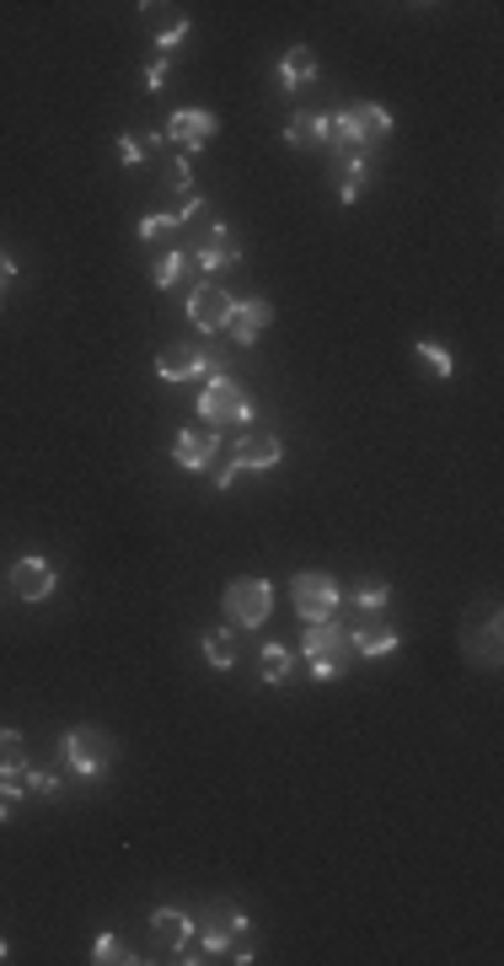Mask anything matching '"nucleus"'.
Returning <instances> with one entry per match:
<instances>
[{"instance_id":"nucleus-1","label":"nucleus","mask_w":504,"mask_h":966,"mask_svg":"<svg viewBox=\"0 0 504 966\" xmlns=\"http://www.w3.org/2000/svg\"><path fill=\"white\" fill-rule=\"evenodd\" d=\"M199 420L210 430H231V424L252 420V392L231 377V360H210V377H205V392H199Z\"/></svg>"},{"instance_id":"nucleus-2","label":"nucleus","mask_w":504,"mask_h":966,"mask_svg":"<svg viewBox=\"0 0 504 966\" xmlns=\"http://www.w3.org/2000/svg\"><path fill=\"white\" fill-rule=\"evenodd\" d=\"M59 757H65V768L86 779V784H97L113 762H119V741L108 736V730H97V725H70L65 736H59Z\"/></svg>"},{"instance_id":"nucleus-3","label":"nucleus","mask_w":504,"mask_h":966,"mask_svg":"<svg viewBox=\"0 0 504 966\" xmlns=\"http://www.w3.org/2000/svg\"><path fill=\"white\" fill-rule=\"evenodd\" d=\"M328 129H333L338 151H376L381 140L397 129L392 119V108H381V102H354V108H343V113H328Z\"/></svg>"},{"instance_id":"nucleus-4","label":"nucleus","mask_w":504,"mask_h":966,"mask_svg":"<svg viewBox=\"0 0 504 966\" xmlns=\"http://www.w3.org/2000/svg\"><path fill=\"white\" fill-rule=\"evenodd\" d=\"M274 580H263V575H237L231 586L220 590V612H226V623L231 629H263L269 623V612H274Z\"/></svg>"},{"instance_id":"nucleus-5","label":"nucleus","mask_w":504,"mask_h":966,"mask_svg":"<svg viewBox=\"0 0 504 966\" xmlns=\"http://www.w3.org/2000/svg\"><path fill=\"white\" fill-rule=\"evenodd\" d=\"M349 633L338 629V623H306V633H300V661L311 666V676L317 682H333V676L349 672Z\"/></svg>"},{"instance_id":"nucleus-6","label":"nucleus","mask_w":504,"mask_h":966,"mask_svg":"<svg viewBox=\"0 0 504 966\" xmlns=\"http://www.w3.org/2000/svg\"><path fill=\"white\" fill-rule=\"evenodd\" d=\"M291 596H295V612L306 623H333V612L343 607V586H338L328 569H300L291 580Z\"/></svg>"},{"instance_id":"nucleus-7","label":"nucleus","mask_w":504,"mask_h":966,"mask_svg":"<svg viewBox=\"0 0 504 966\" xmlns=\"http://www.w3.org/2000/svg\"><path fill=\"white\" fill-rule=\"evenodd\" d=\"M462 655L472 666H500L504 655V618L500 607H478V612H467L462 618Z\"/></svg>"},{"instance_id":"nucleus-8","label":"nucleus","mask_w":504,"mask_h":966,"mask_svg":"<svg viewBox=\"0 0 504 966\" xmlns=\"http://www.w3.org/2000/svg\"><path fill=\"white\" fill-rule=\"evenodd\" d=\"M215 134H220V119H215L210 108H172V119L162 124V140H167L177 156H194V151H205Z\"/></svg>"},{"instance_id":"nucleus-9","label":"nucleus","mask_w":504,"mask_h":966,"mask_svg":"<svg viewBox=\"0 0 504 966\" xmlns=\"http://www.w3.org/2000/svg\"><path fill=\"white\" fill-rule=\"evenodd\" d=\"M252 934V919H248V908H237V902H220V908H210V919L199 924V951L205 956H231V945L237 940H248Z\"/></svg>"},{"instance_id":"nucleus-10","label":"nucleus","mask_w":504,"mask_h":966,"mask_svg":"<svg viewBox=\"0 0 504 966\" xmlns=\"http://www.w3.org/2000/svg\"><path fill=\"white\" fill-rule=\"evenodd\" d=\"M231 312H237V295L226 291V285H215V280H205V285H194L188 291V323L199 328V334H226L231 328Z\"/></svg>"},{"instance_id":"nucleus-11","label":"nucleus","mask_w":504,"mask_h":966,"mask_svg":"<svg viewBox=\"0 0 504 966\" xmlns=\"http://www.w3.org/2000/svg\"><path fill=\"white\" fill-rule=\"evenodd\" d=\"M11 590H17V601H28V607H43L54 590H59V569L39 558V553H22L17 564H11Z\"/></svg>"},{"instance_id":"nucleus-12","label":"nucleus","mask_w":504,"mask_h":966,"mask_svg":"<svg viewBox=\"0 0 504 966\" xmlns=\"http://www.w3.org/2000/svg\"><path fill=\"white\" fill-rule=\"evenodd\" d=\"M397 644H403V629L386 623V612H365V618L349 629V650H354L360 661H386V655H397Z\"/></svg>"},{"instance_id":"nucleus-13","label":"nucleus","mask_w":504,"mask_h":966,"mask_svg":"<svg viewBox=\"0 0 504 966\" xmlns=\"http://www.w3.org/2000/svg\"><path fill=\"white\" fill-rule=\"evenodd\" d=\"M220 446H226L220 430H177L167 452L183 473H205V467H215V452H220Z\"/></svg>"},{"instance_id":"nucleus-14","label":"nucleus","mask_w":504,"mask_h":966,"mask_svg":"<svg viewBox=\"0 0 504 966\" xmlns=\"http://www.w3.org/2000/svg\"><path fill=\"white\" fill-rule=\"evenodd\" d=\"M156 377L162 381H199L210 377V355L199 349V344H167V349H156Z\"/></svg>"},{"instance_id":"nucleus-15","label":"nucleus","mask_w":504,"mask_h":966,"mask_svg":"<svg viewBox=\"0 0 504 966\" xmlns=\"http://www.w3.org/2000/svg\"><path fill=\"white\" fill-rule=\"evenodd\" d=\"M269 323H274V301L269 295H252V301H237V312H231V344L237 349H252L258 338L269 334Z\"/></svg>"},{"instance_id":"nucleus-16","label":"nucleus","mask_w":504,"mask_h":966,"mask_svg":"<svg viewBox=\"0 0 504 966\" xmlns=\"http://www.w3.org/2000/svg\"><path fill=\"white\" fill-rule=\"evenodd\" d=\"M231 467L242 473V467H252V473H269V467H280V457H285V446H280V435L274 430H258V435H242V441H231Z\"/></svg>"},{"instance_id":"nucleus-17","label":"nucleus","mask_w":504,"mask_h":966,"mask_svg":"<svg viewBox=\"0 0 504 966\" xmlns=\"http://www.w3.org/2000/svg\"><path fill=\"white\" fill-rule=\"evenodd\" d=\"M151 934H156V945H172V956H177V951L194 945L199 924H194L183 908H151Z\"/></svg>"},{"instance_id":"nucleus-18","label":"nucleus","mask_w":504,"mask_h":966,"mask_svg":"<svg viewBox=\"0 0 504 966\" xmlns=\"http://www.w3.org/2000/svg\"><path fill=\"white\" fill-rule=\"evenodd\" d=\"M237 263H242V242L231 237V226H226V220H215L210 237H205V248H199V269L226 274V269H237Z\"/></svg>"},{"instance_id":"nucleus-19","label":"nucleus","mask_w":504,"mask_h":966,"mask_svg":"<svg viewBox=\"0 0 504 966\" xmlns=\"http://www.w3.org/2000/svg\"><path fill=\"white\" fill-rule=\"evenodd\" d=\"M317 76H322V65H317V54H311L306 43H295V48L280 54V86H285L291 97L300 91V86H311Z\"/></svg>"},{"instance_id":"nucleus-20","label":"nucleus","mask_w":504,"mask_h":966,"mask_svg":"<svg viewBox=\"0 0 504 966\" xmlns=\"http://www.w3.org/2000/svg\"><path fill=\"white\" fill-rule=\"evenodd\" d=\"M371 177V151H338V205H354Z\"/></svg>"},{"instance_id":"nucleus-21","label":"nucleus","mask_w":504,"mask_h":966,"mask_svg":"<svg viewBox=\"0 0 504 966\" xmlns=\"http://www.w3.org/2000/svg\"><path fill=\"white\" fill-rule=\"evenodd\" d=\"M328 140H333L328 113H291V124H285V145H295V151H317V145H328Z\"/></svg>"},{"instance_id":"nucleus-22","label":"nucleus","mask_w":504,"mask_h":966,"mask_svg":"<svg viewBox=\"0 0 504 966\" xmlns=\"http://www.w3.org/2000/svg\"><path fill=\"white\" fill-rule=\"evenodd\" d=\"M199 650H205V661H210L215 672H231V666H237V629H231V623H226V629H205Z\"/></svg>"},{"instance_id":"nucleus-23","label":"nucleus","mask_w":504,"mask_h":966,"mask_svg":"<svg viewBox=\"0 0 504 966\" xmlns=\"http://www.w3.org/2000/svg\"><path fill=\"white\" fill-rule=\"evenodd\" d=\"M291 666H295V655H291V644H263V655H258V676L269 682V687H285L291 682Z\"/></svg>"},{"instance_id":"nucleus-24","label":"nucleus","mask_w":504,"mask_h":966,"mask_svg":"<svg viewBox=\"0 0 504 966\" xmlns=\"http://www.w3.org/2000/svg\"><path fill=\"white\" fill-rule=\"evenodd\" d=\"M414 355H419V366H424V371H429L435 381H451V377H457V360H451V349H446V344H435V338H419V344H414Z\"/></svg>"},{"instance_id":"nucleus-25","label":"nucleus","mask_w":504,"mask_h":966,"mask_svg":"<svg viewBox=\"0 0 504 966\" xmlns=\"http://www.w3.org/2000/svg\"><path fill=\"white\" fill-rule=\"evenodd\" d=\"M91 962L97 966H134L140 956H129V945L113 934V929H102L97 940H91Z\"/></svg>"},{"instance_id":"nucleus-26","label":"nucleus","mask_w":504,"mask_h":966,"mask_svg":"<svg viewBox=\"0 0 504 966\" xmlns=\"http://www.w3.org/2000/svg\"><path fill=\"white\" fill-rule=\"evenodd\" d=\"M349 607L354 612H386L392 607V586L386 580H360V586L349 590Z\"/></svg>"},{"instance_id":"nucleus-27","label":"nucleus","mask_w":504,"mask_h":966,"mask_svg":"<svg viewBox=\"0 0 504 966\" xmlns=\"http://www.w3.org/2000/svg\"><path fill=\"white\" fill-rule=\"evenodd\" d=\"M151 280H156V291H177L183 280H188V252H162L156 258V269H151Z\"/></svg>"},{"instance_id":"nucleus-28","label":"nucleus","mask_w":504,"mask_h":966,"mask_svg":"<svg viewBox=\"0 0 504 966\" xmlns=\"http://www.w3.org/2000/svg\"><path fill=\"white\" fill-rule=\"evenodd\" d=\"M156 145H167V140H162V134H119V162H124V167H145V156H151Z\"/></svg>"},{"instance_id":"nucleus-29","label":"nucleus","mask_w":504,"mask_h":966,"mask_svg":"<svg viewBox=\"0 0 504 966\" xmlns=\"http://www.w3.org/2000/svg\"><path fill=\"white\" fill-rule=\"evenodd\" d=\"M177 226H183V220H177V215H167V210L145 215V220H140V242H162V237H172Z\"/></svg>"},{"instance_id":"nucleus-30","label":"nucleus","mask_w":504,"mask_h":966,"mask_svg":"<svg viewBox=\"0 0 504 966\" xmlns=\"http://www.w3.org/2000/svg\"><path fill=\"white\" fill-rule=\"evenodd\" d=\"M188 33H194V22H188V17H177L172 28H162V33H156V48H162V54H172V48L188 39Z\"/></svg>"},{"instance_id":"nucleus-31","label":"nucleus","mask_w":504,"mask_h":966,"mask_svg":"<svg viewBox=\"0 0 504 966\" xmlns=\"http://www.w3.org/2000/svg\"><path fill=\"white\" fill-rule=\"evenodd\" d=\"M22 784H28V795H59V779H54V773H43V768H28V779H22Z\"/></svg>"},{"instance_id":"nucleus-32","label":"nucleus","mask_w":504,"mask_h":966,"mask_svg":"<svg viewBox=\"0 0 504 966\" xmlns=\"http://www.w3.org/2000/svg\"><path fill=\"white\" fill-rule=\"evenodd\" d=\"M172 177H177L183 194H199V188H194V156H177V151H172Z\"/></svg>"},{"instance_id":"nucleus-33","label":"nucleus","mask_w":504,"mask_h":966,"mask_svg":"<svg viewBox=\"0 0 504 966\" xmlns=\"http://www.w3.org/2000/svg\"><path fill=\"white\" fill-rule=\"evenodd\" d=\"M167 76H172V54H156V59H151V70H145V86H151V91H162V86H167Z\"/></svg>"},{"instance_id":"nucleus-34","label":"nucleus","mask_w":504,"mask_h":966,"mask_svg":"<svg viewBox=\"0 0 504 966\" xmlns=\"http://www.w3.org/2000/svg\"><path fill=\"white\" fill-rule=\"evenodd\" d=\"M17 747H22V730H17V725H0V757L17 752Z\"/></svg>"},{"instance_id":"nucleus-35","label":"nucleus","mask_w":504,"mask_h":966,"mask_svg":"<svg viewBox=\"0 0 504 966\" xmlns=\"http://www.w3.org/2000/svg\"><path fill=\"white\" fill-rule=\"evenodd\" d=\"M11 280H17V258H11V252L0 248V291H6Z\"/></svg>"},{"instance_id":"nucleus-36","label":"nucleus","mask_w":504,"mask_h":966,"mask_svg":"<svg viewBox=\"0 0 504 966\" xmlns=\"http://www.w3.org/2000/svg\"><path fill=\"white\" fill-rule=\"evenodd\" d=\"M6 816H11V800L0 795V822H6Z\"/></svg>"},{"instance_id":"nucleus-37","label":"nucleus","mask_w":504,"mask_h":966,"mask_svg":"<svg viewBox=\"0 0 504 966\" xmlns=\"http://www.w3.org/2000/svg\"><path fill=\"white\" fill-rule=\"evenodd\" d=\"M6 956H11V945H6V940H0V962H6Z\"/></svg>"},{"instance_id":"nucleus-38","label":"nucleus","mask_w":504,"mask_h":966,"mask_svg":"<svg viewBox=\"0 0 504 966\" xmlns=\"http://www.w3.org/2000/svg\"><path fill=\"white\" fill-rule=\"evenodd\" d=\"M0 301H6V291H0Z\"/></svg>"}]
</instances>
